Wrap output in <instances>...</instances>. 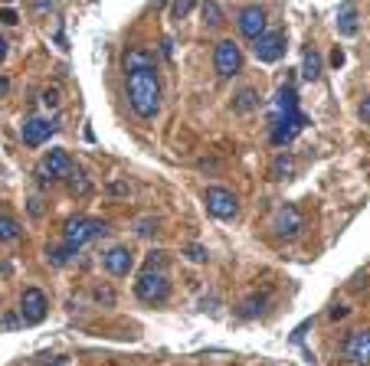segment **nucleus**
<instances>
[{"label":"nucleus","instance_id":"1","mask_svg":"<svg viewBox=\"0 0 370 366\" xmlns=\"http://www.w3.org/2000/svg\"><path fill=\"white\" fill-rule=\"evenodd\" d=\"M125 95H128L132 112L138 115V118H144V122H151L154 115L161 112V82H158V72H154V69L125 75Z\"/></svg>","mask_w":370,"mask_h":366},{"label":"nucleus","instance_id":"2","mask_svg":"<svg viewBox=\"0 0 370 366\" xmlns=\"http://www.w3.org/2000/svg\"><path fill=\"white\" fill-rule=\"evenodd\" d=\"M108 235V223L105 219H95V216H69L63 223V242L72 245V249H82V245L95 242V239H102Z\"/></svg>","mask_w":370,"mask_h":366},{"label":"nucleus","instance_id":"3","mask_svg":"<svg viewBox=\"0 0 370 366\" xmlns=\"http://www.w3.org/2000/svg\"><path fill=\"white\" fill-rule=\"evenodd\" d=\"M167 294H171V278L164 272H158V268H144L141 275H138V282H134V298L141 301V304H161V301H167Z\"/></svg>","mask_w":370,"mask_h":366},{"label":"nucleus","instance_id":"4","mask_svg":"<svg viewBox=\"0 0 370 366\" xmlns=\"http://www.w3.org/2000/svg\"><path fill=\"white\" fill-rule=\"evenodd\" d=\"M213 66H217V75L219 79H233L243 66V53L233 39H219V46L213 49Z\"/></svg>","mask_w":370,"mask_h":366},{"label":"nucleus","instance_id":"5","mask_svg":"<svg viewBox=\"0 0 370 366\" xmlns=\"http://www.w3.org/2000/svg\"><path fill=\"white\" fill-rule=\"evenodd\" d=\"M207 213L217 219H233L239 213V200L223 187H210L207 190Z\"/></svg>","mask_w":370,"mask_h":366},{"label":"nucleus","instance_id":"6","mask_svg":"<svg viewBox=\"0 0 370 366\" xmlns=\"http://www.w3.org/2000/svg\"><path fill=\"white\" fill-rule=\"evenodd\" d=\"M46 311H49L46 294L39 292V288L30 285L27 292L20 294V318H23V324H39V320L46 318Z\"/></svg>","mask_w":370,"mask_h":366},{"label":"nucleus","instance_id":"7","mask_svg":"<svg viewBox=\"0 0 370 366\" xmlns=\"http://www.w3.org/2000/svg\"><path fill=\"white\" fill-rule=\"evenodd\" d=\"M253 53H256L259 63H279L285 53V33L282 30H266V33L256 39Z\"/></svg>","mask_w":370,"mask_h":366},{"label":"nucleus","instance_id":"8","mask_svg":"<svg viewBox=\"0 0 370 366\" xmlns=\"http://www.w3.org/2000/svg\"><path fill=\"white\" fill-rule=\"evenodd\" d=\"M344 360L354 366H370V330H354L351 337L344 340Z\"/></svg>","mask_w":370,"mask_h":366},{"label":"nucleus","instance_id":"9","mask_svg":"<svg viewBox=\"0 0 370 366\" xmlns=\"http://www.w3.org/2000/svg\"><path fill=\"white\" fill-rule=\"evenodd\" d=\"M302 213H298V207H279L276 209V219H272V233L279 235V239H295V235L302 233Z\"/></svg>","mask_w":370,"mask_h":366},{"label":"nucleus","instance_id":"10","mask_svg":"<svg viewBox=\"0 0 370 366\" xmlns=\"http://www.w3.org/2000/svg\"><path fill=\"white\" fill-rule=\"evenodd\" d=\"M266 23H269L266 10L256 7V4H249V7L239 10V33H243L246 39H253V43H256V39L266 33Z\"/></svg>","mask_w":370,"mask_h":366},{"label":"nucleus","instance_id":"11","mask_svg":"<svg viewBox=\"0 0 370 366\" xmlns=\"http://www.w3.org/2000/svg\"><path fill=\"white\" fill-rule=\"evenodd\" d=\"M132 265H134V259H132V252H128L125 245H112V249H105L102 252V268L112 275V278L128 275L132 272Z\"/></svg>","mask_w":370,"mask_h":366},{"label":"nucleus","instance_id":"12","mask_svg":"<svg viewBox=\"0 0 370 366\" xmlns=\"http://www.w3.org/2000/svg\"><path fill=\"white\" fill-rule=\"evenodd\" d=\"M56 128H59V122H53V118H30L23 124V144L27 148H39V144H46L53 138Z\"/></svg>","mask_w":370,"mask_h":366},{"label":"nucleus","instance_id":"13","mask_svg":"<svg viewBox=\"0 0 370 366\" xmlns=\"http://www.w3.org/2000/svg\"><path fill=\"white\" fill-rule=\"evenodd\" d=\"M39 170H43V174H46L49 180H66L69 174H72V157H69L66 150H49L46 157H43V164H39Z\"/></svg>","mask_w":370,"mask_h":366},{"label":"nucleus","instance_id":"14","mask_svg":"<svg viewBox=\"0 0 370 366\" xmlns=\"http://www.w3.org/2000/svg\"><path fill=\"white\" fill-rule=\"evenodd\" d=\"M298 128H302V122H292V118H279V115H272V144H292L295 134H298Z\"/></svg>","mask_w":370,"mask_h":366},{"label":"nucleus","instance_id":"15","mask_svg":"<svg viewBox=\"0 0 370 366\" xmlns=\"http://www.w3.org/2000/svg\"><path fill=\"white\" fill-rule=\"evenodd\" d=\"M125 72H144V69H154V59L151 53H144V49H128L122 59Z\"/></svg>","mask_w":370,"mask_h":366},{"label":"nucleus","instance_id":"16","mask_svg":"<svg viewBox=\"0 0 370 366\" xmlns=\"http://www.w3.org/2000/svg\"><path fill=\"white\" fill-rule=\"evenodd\" d=\"M259 108V92L256 89H239L236 95H233V112H239V115H249V112H256Z\"/></svg>","mask_w":370,"mask_h":366},{"label":"nucleus","instance_id":"17","mask_svg":"<svg viewBox=\"0 0 370 366\" xmlns=\"http://www.w3.org/2000/svg\"><path fill=\"white\" fill-rule=\"evenodd\" d=\"M239 318H259V314H266V292H256L249 294V298L239 301Z\"/></svg>","mask_w":370,"mask_h":366},{"label":"nucleus","instance_id":"18","mask_svg":"<svg viewBox=\"0 0 370 366\" xmlns=\"http://www.w3.org/2000/svg\"><path fill=\"white\" fill-rule=\"evenodd\" d=\"M20 235H23V226L13 216H7V213H0V242H13Z\"/></svg>","mask_w":370,"mask_h":366},{"label":"nucleus","instance_id":"19","mask_svg":"<svg viewBox=\"0 0 370 366\" xmlns=\"http://www.w3.org/2000/svg\"><path fill=\"white\" fill-rule=\"evenodd\" d=\"M338 30H341L344 37H354V33H357V10H354V4H347V7L341 10V17H338Z\"/></svg>","mask_w":370,"mask_h":366},{"label":"nucleus","instance_id":"20","mask_svg":"<svg viewBox=\"0 0 370 366\" xmlns=\"http://www.w3.org/2000/svg\"><path fill=\"white\" fill-rule=\"evenodd\" d=\"M302 75L308 79V82H314V79L321 75V59H318V53H314L312 46L305 49V66H302Z\"/></svg>","mask_w":370,"mask_h":366},{"label":"nucleus","instance_id":"21","mask_svg":"<svg viewBox=\"0 0 370 366\" xmlns=\"http://www.w3.org/2000/svg\"><path fill=\"white\" fill-rule=\"evenodd\" d=\"M69 190H72V197H86L89 190H92L86 170H72V174H69Z\"/></svg>","mask_w":370,"mask_h":366},{"label":"nucleus","instance_id":"22","mask_svg":"<svg viewBox=\"0 0 370 366\" xmlns=\"http://www.w3.org/2000/svg\"><path fill=\"white\" fill-rule=\"evenodd\" d=\"M69 255H76V249H72V245H46V262L49 265H66V259Z\"/></svg>","mask_w":370,"mask_h":366},{"label":"nucleus","instance_id":"23","mask_svg":"<svg viewBox=\"0 0 370 366\" xmlns=\"http://www.w3.org/2000/svg\"><path fill=\"white\" fill-rule=\"evenodd\" d=\"M184 259H187V262H193V265H203L210 255H207V249H203V245L190 242V245H184Z\"/></svg>","mask_w":370,"mask_h":366},{"label":"nucleus","instance_id":"24","mask_svg":"<svg viewBox=\"0 0 370 366\" xmlns=\"http://www.w3.org/2000/svg\"><path fill=\"white\" fill-rule=\"evenodd\" d=\"M203 23H207V27H219V23H223V13H219V7L213 0H203Z\"/></svg>","mask_w":370,"mask_h":366},{"label":"nucleus","instance_id":"25","mask_svg":"<svg viewBox=\"0 0 370 366\" xmlns=\"http://www.w3.org/2000/svg\"><path fill=\"white\" fill-rule=\"evenodd\" d=\"M193 7H197V0H174V4H171V17L174 20H187L190 13H193Z\"/></svg>","mask_w":370,"mask_h":366},{"label":"nucleus","instance_id":"26","mask_svg":"<svg viewBox=\"0 0 370 366\" xmlns=\"http://www.w3.org/2000/svg\"><path fill=\"white\" fill-rule=\"evenodd\" d=\"M272 174H276L279 180H288V177H292V174H295L292 157H285V154H282V157H276V167H272Z\"/></svg>","mask_w":370,"mask_h":366},{"label":"nucleus","instance_id":"27","mask_svg":"<svg viewBox=\"0 0 370 366\" xmlns=\"http://www.w3.org/2000/svg\"><path fill=\"white\" fill-rule=\"evenodd\" d=\"M158 233V219H138L134 223V235H141V239H151Z\"/></svg>","mask_w":370,"mask_h":366},{"label":"nucleus","instance_id":"28","mask_svg":"<svg viewBox=\"0 0 370 366\" xmlns=\"http://www.w3.org/2000/svg\"><path fill=\"white\" fill-rule=\"evenodd\" d=\"M164 265H167V252H148V262H144V268H158V272H164Z\"/></svg>","mask_w":370,"mask_h":366},{"label":"nucleus","instance_id":"29","mask_svg":"<svg viewBox=\"0 0 370 366\" xmlns=\"http://www.w3.org/2000/svg\"><path fill=\"white\" fill-rule=\"evenodd\" d=\"M108 193H115V197H128V193H132V187H125L122 180H115V183H108Z\"/></svg>","mask_w":370,"mask_h":366},{"label":"nucleus","instance_id":"30","mask_svg":"<svg viewBox=\"0 0 370 366\" xmlns=\"http://www.w3.org/2000/svg\"><path fill=\"white\" fill-rule=\"evenodd\" d=\"M43 105H46V108H56V105H59V92H56V89H46V92H43Z\"/></svg>","mask_w":370,"mask_h":366},{"label":"nucleus","instance_id":"31","mask_svg":"<svg viewBox=\"0 0 370 366\" xmlns=\"http://www.w3.org/2000/svg\"><path fill=\"white\" fill-rule=\"evenodd\" d=\"M357 115H361V122H364V124H370V95H367V98H364V102H361V108H357Z\"/></svg>","mask_w":370,"mask_h":366},{"label":"nucleus","instance_id":"32","mask_svg":"<svg viewBox=\"0 0 370 366\" xmlns=\"http://www.w3.org/2000/svg\"><path fill=\"white\" fill-rule=\"evenodd\" d=\"M20 324H23V318H13V314L4 318V330H13V327H20Z\"/></svg>","mask_w":370,"mask_h":366},{"label":"nucleus","instance_id":"33","mask_svg":"<svg viewBox=\"0 0 370 366\" xmlns=\"http://www.w3.org/2000/svg\"><path fill=\"white\" fill-rule=\"evenodd\" d=\"M344 314H347V308H341V304H334V308H331V314H328V318H331V320H341Z\"/></svg>","mask_w":370,"mask_h":366},{"label":"nucleus","instance_id":"34","mask_svg":"<svg viewBox=\"0 0 370 366\" xmlns=\"http://www.w3.org/2000/svg\"><path fill=\"white\" fill-rule=\"evenodd\" d=\"M0 20H7V23H17V13H13V10H0Z\"/></svg>","mask_w":370,"mask_h":366},{"label":"nucleus","instance_id":"35","mask_svg":"<svg viewBox=\"0 0 370 366\" xmlns=\"http://www.w3.org/2000/svg\"><path fill=\"white\" fill-rule=\"evenodd\" d=\"M7 92H10V79H7V75H0V98H4Z\"/></svg>","mask_w":370,"mask_h":366},{"label":"nucleus","instance_id":"36","mask_svg":"<svg viewBox=\"0 0 370 366\" xmlns=\"http://www.w3.org/2000/svg\"><path fill=\"white\" fill-rule=\"evenodd\" d=\"M341 63H344V56H341V53H338V49H334V56H331V66H334V69H341Z\"/></svg>","mask_w":370,"mask_h":366},{"label":"nucleus","instance_id":"37","mask_svg":"<svg viewBox=\"0 0 370 366\" xmlns=\"http://www.w3.org/2000/svg\"><path fill=\"white\" fill-rule=\"evenodd\" d=\"M7 39H4V37H0V63H4V59H7Z\"/></svg>","mask_w":370,"mask_h":366},{"label":"nucleus","instance_id":"38","mask_svg":"<svg viewBox=\"0 0 370 366\" xmlns=\"http://www.w3.org/2000/svg\"><path fill=\"white\" fill-rule=\"evenodd\" d=\"M37 10H39V13H46L49 4H46V0H37Z\"/></svg>","mask_w":370,"mask_h":366}]
</instances>
